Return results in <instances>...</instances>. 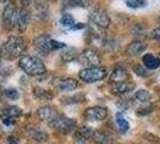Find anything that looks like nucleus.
Listing matches in <instances>:
<instances>
[{"label":"nucleus","mask_w":160,"mask_h":144,"mask_svg":"<svg viewBox=\"0 0 160 144\" xmlns=\"http://www.w3.org/2000/svg\"><path fill=\"white\" fill-rule=\"evenodd\" d=\"M18 66L23 70L27 75L36 77V76H42L47 72L46 65L41 60L38 56H32V55H25L22 56L18 61Z\"/></svg>","instance_id":"obj_1"},{"label":"nucleus","mask_w":160,"mask_h":144,"mask_svg":"<svg viewBox=\"0 0 160 144\" xmlns=\"http://www.w3.org/2000/svg\"><path fill=\"white\" fill-rule=\"evenodd\" d=\"M25 41L23 37L20 36H11L8 37L4 46H2V53L6 56L7 59L10 60H13V59H17L19 58L20 55L24 53L25 51Z\"/></svg>","instance_id":"obj_2"},{"label":"nucleus","mask_w":160,"mask_h":144,"mask_svg":"<svg viewBox=\"0 0 160 144\" xmlns=\"http://www.w3.org/2000/svg\"><path fill=\"white\" fill-rule=\"evenodd\" d=\"M33 47L35 49L43 55L49 54L53 51H58L61 48H66V45L62 42L55 41L49 35H40L33 40Z\"/></svg>","instance_id":"obj_3"},{"label":"nucleus","mask_w":160,"mask_h":144,"mask_svg":"<svg viewBox=\"0 0 160 144\" xmlns=\"http://www.w3.org/2000/svg\"><path fill=\"white\" fill-rule=\"evenodd\" d=\"M108 70L103 66H90L85 67L79 72V78L82 82L96 83L107 78Z\"/></svg>","instance_id":"obj_4"},{"label":"nucleus","mask_w":160,"mask_h":144,"mask_svg":"<svg viewBox=\"0 0 160 144\" xmlns=\"http://www.w3.org/2000/svg\"><path fill=\"white\" fill-rule=\"evenodd\" d=\"M54 130L59 131L61 133H71L72 131L77 130V121L74 119L67 118L65 115L58 114V117L49 124Z\"/></svg>","instance_id":"obj_5"},{"label":"nucleus","mask_w":160,"mask_h":144,"mask_svg":"<svg viewBox=\"0 0 160 144\" xmlns=\"http://www.w3.org/2000/svg\"><path fill=\"white\" fill-rule=\"evenodd\" d=\"M88 19L91 21L93 25L99 27L102 29L109 28L110 23H111V19H110L108 12L103 8H94L93 11H91V13L88 16Z\"/></svg>","instance_id":"obj_6"},{"label":"nucleus","mask_w":160,"mask_h":144,"mask_svg":"<svg viewBox=\"0 0 160 144\" xmlns=\"http://www.w3.org/2000/svg\"><path fill=\"white\" fill-rule=\"evenodd\" d=\"M78 61L81 65H85L86 67H90V66H99L100 56L94 49L87 48V49L82 51L78 55Z\"/></svg>","instance_id":"obj_7"},{"label":"nucleus","mask_w":160,"mask_h":144,"mask_svg":"<svg viewBox=\"0 0 160 144\" xmlns=\"http://www.w3.org/2000/svg\"><path fill=\"white\" fill-rule=\"evenodd\" d=\"M78 82L77 79L71 78V77H58L53 79V87L58 91H73L78 88Z\"/></svg>","instance_id":"obj_8"},{"label":"nucleus","mask_w":160,"mask_h":144,"mask_svg":"<svg viewBox=\"0 0 160 144\" xmlns=\"http://www.w3.org/2000/svg\"><path fill=\"white\" fill-rule=\"evenodd\" d=\"M16 14H17V10L16 6L12 3H7V5L5 6L4 11H2V27L5 30H11L13 28L14 19H16Z\"/></svg>","instance_id":"obj_9"},{"label":"nucleus","mask_w":160,"mask_h":144,"mask_svg":"<svg viewBox=\"0 0 160 144\" xmlns=\"http://www.w3.org/2000/svg\"><path fill=\"white\" fill-rule=\"evenodd\" d=\"M109 115V112L105 107L93 106L85 110V118L88 121H103Z\"/></svg>","instance_id":"obj_10"},{"label":"nucleus","mask_w":160,"mask_h":144,"mask_svg":"<svg viewBox=\"0 0 160 144\" xmlns=\"http://www.w3.org/2000/svg\"><path fill=\"white\" fill-rule=\"evenodd\" d=\"M30 19H31L30 11L28 10L27 7L20 8L18 14H17V27H18L19 33H24L27 30L29 24H30Z\"/></svg>","instance_id":"obj_11"},{"label":"nucleus","mask_w":160,"mask_h":144,"mask_svg":"<svg viewBox=\"0 0 160 144\" xmlns=\"http://www.w3.org/2000/svg\"><path fill=\"white\" fill-rule=\"evenodd\" d=\"M135 89V85L133 83L128 82H118V83H112L110 85V91L113 95H124V94H129L130 91Z\"/></svg>","instance_id":"obj_12"},{"label":"nucleus","mask_w":160,"mask_h":144,"mask_svg":"<svg viewBox=\"0 0 160 144\" xmlns=\"http://www.w3.org/2000/svg\"><path fill=\"white\" fill-rule=\"evenodd\" d=\"M37 114H38V117H40L41 120L50 124L55 118L58 117L59 113H58L56 109H55L54 107H52V106H42V107H40V108L37 109Z\"/></svg>","instance_id":"obj_13"},{"label":"nucleus","mask_w":160,"mask_h":144,"mask_svg":"<svg viewBox=\"0 0 160 144\" xmlns=\"http://www.w3.org/2000/svg\"><path fill=\"white\" fill-rule=\"evenodd\" d=\"M91 139L96 144H113L115 143V137L111 133L105 132V131H93Z\"/></svg>","instance_id":"obj_14"},{"label":"nucleus","mask_w":160,"mask_h":144,"mask_svg":"<svg viewBox=\"0 0 160 144\" xmlns=\"http://www.w3.org/2000/svg\"><path fill=\"white\" fill-rule=\"evenodd\" d=\"M128 78H129V76H128L127 70L122 66H116L110 72V81L112 83L126 82L128 81Z\"/></svg>","instance_id":"obj_15"},{"label":"nucleus","mask_w":160,"mask_h":144,"mask_svg":"<svg viewBox=\"0 0 160 144\" xmlns=\"http://www.w3.org/2000/svg\"><path fill=\"white\" fill-rule=\"evenodd\" d=\"M27 132L33 141L40 142V143H44V142H47L48 139H49V135H48L47 132H44L41 129H37L35 126H29L27 129Z\"/></svg>","instance_id":"obj_16"},{"label":"nucleus","mask_w":160,"mask_h":144,"mask_svg":"<svg viewBox=\"0 0 160 144\" xmlns=\"http://www.w3.org/2000/svg\"><path fill=\"white\" fill-rule=\"evenodd\" d=\"M92 133H93V130L91 127L82 126V127H80V129L75 131V135H74L75 142L78 144H85L87 142V139L91 138Z\"/></svg>","instance_id":"obj_17"},{"label":"nucleus","mask_w":160,"mask_h":144,"mask_svg":"<svg viewBox=\"0 0 160 144\" xmlns=\"http://www.w3.org/2000/svg\"><path fill=\"white\" fill-rule=\"evenodd\" d=\"M147 45L143 43L142 41H133L126 49V54L128 56H135V55H139L140 53H142L145 49H146Z\"/></svg>","instance_id":"obj_18"},{"label":"nucleus","mask_w":160,"mask_h":144,"mask_svg":"<svg viewBox=\"0 0 160 144\" xmlns=\"http://www.w3.org/2000/svg\"><path fill=\"white\" fill-rule=\"evenodd\" d=\"M142 62H143V66L147 70H155L160 66V59L154 56V55L147 53L142 56Z\"/></svg>","instance_id":"obj_19"},{"label":"nucleus","mask_w":160,"mask_h":144,"mask_svg":"<svg viewBox=\"0 0 160 144\" xmlns=\"http://www.w3.org/2000/svg\"><path fill=\"white\" fill-rule=\"evenodd\" d=\"M32 93L33 95H35V97H37L40 100H47V101H49V100L53 99V94L49 90L43 89L41 87H33Z\"/></svg>","instance_id":"obj_20"},{"label":"nucleus","mask_w":160,"mask_h":144,"mask_svg":"<svg viewBox=\"0 0 160 144\" xmlns=\"http://www.w3.org/2000/svg\"><path fill=\"white\" fill-rule=\"evenodd\" d=\"M61 59L66 62L73 61V60H75V59H78L77 49H75V48L66 47V49H65L63 52H61Z\"/></svg>","instance_id":"obj_21"},{"label":"nucleus","mask_w":160,"mask_h":144,"mask_svg":"<svg viewBox=\"0 0 160 144\" xmlns=\"http://www.w3.org/2000/svg\"><path fill=\"white\" fill-rule=\"evenodd\" d=\"M20 114H22V109L18 108V107H16V106H8V107H6V108H4V109L1 110L2 118H16L20 115Z\"/></svg>","instance_id":"obj_22"},{"label":"nucleus","mask_w":160,"mask_h":144,"mask_svg":"<svg viewBox=\"0 0 160 144\" xmlns=\"http://www.w3.org/2000/svg\"><path fill=\"white\" fill-rule=\"evenodd\" d=\"M135 99L142 103H149L152 100V95L149 91L145 89H139L135 91Z\"/></svg>","instance_id":"obj_23"},{"label":"nucleus","mask_w":160,"mask_h":144,"mask_svg":"<svg viewBox=\"0 0 160 144\" xmlns=\"http://www.w3.org/2000/svg\"><path fill=\"white\" fill-rule=\"evenodd\" d=\"M116 124H117V126H118V130H120L122 133H124V132H127V131L129 130V123H128L127 119L123 117L122 113H117V114H116Z\"/></svg>","instance_id":"obj_24"},{"label":"nucleus","mask_w":160,"mask_h":144,"mask_svg":"<svg viewBox=\"0 0 160 144\" xmlns=\"http://www.w3.org/2000/svg\"><path fill=\"white\" fill-rule=\"evenodd\" d=\"M63 5L66 7H85L87 6V0H63Z\"/></svg>","instance_id":"obj_25"},{"label":"nucleus","mask_w":160,"mask_h":144,"mask_svg":"<svg viewBox=\"0 0 160 144\" xmlns=\"http://www.w3.org/2000/svg\"><path fill=\"white\" fill-rule=\"evenodd\" d=\"M60 23H61V25H63V27H66V28H72L74 24H75V22H74V18L69 13H65V14H63V16L61 17Z\"/></svg>","instance_id":"obj_26"},{"label":"nucleus","mask_w":160,"mask_h":144,"mask_svg":"<svg viewBox=\"0 0 160 144\" xmlns=\"http://www.w3.org/2000/svg\"><path fill=\"white\" fill-rule=\"evenodd\" d=\"M33 3H35V7L41 11V12H44V11H47L48 10V1L47 0H33Z\"/></svg>","instance_id":"obj_27"},{"label":"nucleus","mask_w":160,"mask_h":144,"mask_svg":"<svg viewBox=\"0 0 160 144\" xmlns=\"http://www.w3.org/2000/svg\"><path fill=\"white\" fill-rule=\"evenodd\" d=\"M4 94H5V96H6L7 99H10V100H17V99L19 97V93L14 89V88H10V89L4 90Z\"/></svg>","instance_id":"obj_28"},{"label":"nucleus","mask_w":160,"mask_h":144,"mask_svg":"<svg viewBox=\"0 0 160 144\" xmlns=\"http://www.w3.org/2000/svg\"><path fill=\"white\" fill-rule=\"evenodd\" d=\"M85 100L84 95H75L73 97H66L63 99V102L65 103H78V102H82Z\"/></svg>","instance_id":"obj_29"},{"label":"nucleus","mask_w":160,"mask_h":144,"mask_svg":"<svg viewBox=\"0 0 160 144\" xmlns=\"http://www.w3.org/2000/svg\"><path fill=\"white\" fill-rule=\"evenodd\" d=\"M133 71L136 73L138 76H141V77H146L148 75L146 67H142L141 65H134L133 66Z\"/></svg>","instance_id":"obj_30"},{"label":"nucleus","mask_w":160,"mask_h":144,"mask_svg":"<svg viewBox=\"0 0 160 144\" xmlns=\"http://www.w3.org/2000/svg\"><path fill=\"white\" fill-rule=\"evenodd\" d=\"M143 137L147 138V139H148V141H151V142H154V143H159L160 142L159 137H155V136H153V135H152V133H149V132L143 133Z\"/></svg>","instance_id":"obj_31"},{"label":"nucleus","mask_w":160,"mask_h":144,"mask_svg":"<svg viewBox=\"0 0 160 144\" xmlns=\"http://www.w3.org/2000/svg\"><path fill=\"white\" fill-rule=\"evenodd\" d=\"M151 37L154 39V40H160V27L155 28L152 30V33H151Z\"/></svg>","instance_id":"obj_32"},{"label":"nucleus","mask_w":160,"mask_h":144,"mask_svg":"<svg viewBox=\"0 0 160 144\" xmlns=\"http://www.w3.org/2000/svg\"><path fill=\"white\" fill-rule=\"evenodd\" d=\"M14 118H7V117H4L2 118V123L5 124V125H12L14 124Z\"/></svg>","instance_id":"obj_33"},{"label":"nucleus","mask_w":160,"mask_h":144,"mask_svg":"<svg viewBox=\"0 0 160 144\" xmlns=\"http://www.w3.org/2000/svg\"><path fill=\"white\" fill-rule=\"evenodd\" d=\"M8 144H18V139H17V137H14V136L8 137Z\"/></svg>","instance_id":"obj_34"},{"label":"nucleus","mask_w":160,"mask_h":144,"mask_svg":"<svg viewBox=\"0 0 160 144\" xmlns=\"http://www.w3.org/2000/svg\"><path fill=\"white\" fill-rule=\"evenodd\" d=\"M82 28H85V25H84L82 23H79L78 25H73V27H72V29H82Z\"/></svg>","instance_id":"obj_35"},{"label":"nucleus","mask_w":160,"mask_h":144,"mask_svg":"<svg viewBox=\"0 0 160 144\" xmlns=\"http://www.w3.org/2000/svg\"><path fill=\"white\" fill-rule=\"evenodd\" d=\"M22 1V4L24 5V6H28L29 4H30V0H20Z\"/></svg>","instance_id":"obj_36"},{"label":"nucleus","mask_w":160,"mask_h":144,"mask_svg":"<svg viewBox=\"0 0 160 144\" xmlns=\"http://www.w3.org/2000/svg\"><path fill=\"white\" fill-rule=\"evenodd\" d=\"M0 1H2V3H6V1H8V0H0Z\"/></svg>","instance_id":"obj_37"},{"label":"nucleus","mask_w":160,"mask_h":144,"mask_svg":"<svg viewBox=\"0 0 160 144\" xmlns=\"http://www.w3.org/2000/svg\"><path fill=\"white\" fill-rule=\"evenodd\" d=\"M0 58H1V51H0Z\"/></svg>","instance_id":"obj_38"},{"label":"nucleus","mask_w":160,"mask_h":144,"mask_svg":"<svg viewBox=\"0 0 160 144\" xmlns=\"http://www.w3.org/2000/svg\"><path fill=\"white\" fill-rule=\"evenodd\" d=\"M53 1H58V0H53Z\"/></svg>","instance_id":"obj_39"}]
</instances>
